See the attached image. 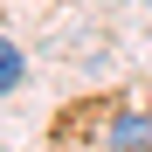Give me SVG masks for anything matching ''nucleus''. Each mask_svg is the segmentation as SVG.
Returning <instances> with one entry per match:
<instances>
[{"label":"nucleus","instance_id":"1","mask_svg":"<svg viewBox=\"0 0 152 152\" xmlns=\"http://www.w3.org/2000/svg\"><path fill=\"white\" fill-rule=\"evenodd\" d=\"M111 152H152V118L124 111V118L111 124Z\"/></svg>","mask_w":152,"mask_h":152},{"label":"nucleus","instance_id":"2","mask_svg":"<svg viewBox=\"0 0 152 152\" xmlns=\"http://www.w3.org/2000/svg\"><path fill=\"white\" fill-rule=\"evenodd\" d=\"M21 76H28V62H21V48L0 35V97H7V90H21Z\"/></svg>","mask_w":152,"mask_h":152}]
</instances>
